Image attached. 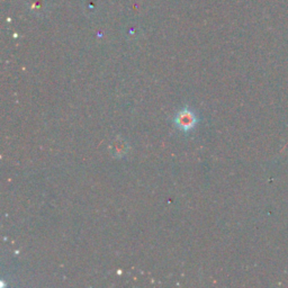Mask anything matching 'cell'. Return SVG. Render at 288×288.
I'll return each instance as SVG.
<instances>
[{"label": "cell", "mask_w": 288, "mask_h": 288, "mask_svg": "<svg viewBox=\"0 0 288 288\" xmlns=\"http://www.w3.org/2000/svg\"><path fill=\"white\" fill-rule=\"evenodd\" d=\"M174 123L178 130L183 132H189L196 126L197 116L192 109L184 108L179 110L177 115L175 116Z\"/></svg>", "instance_id": "cell-1"}]
</instances>
